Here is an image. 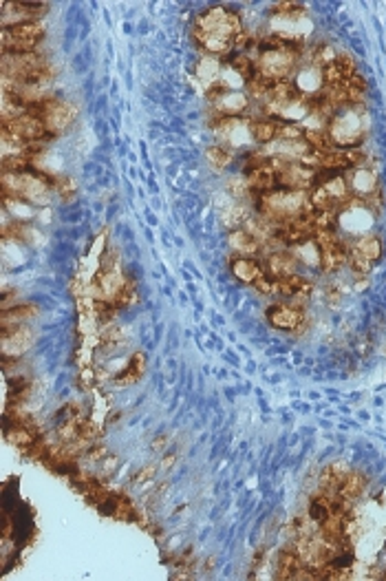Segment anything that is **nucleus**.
I'll use <instances>...</instances> for the list:
<instances>
[{"label": "nucleus", "mask_w": 386, "mask_h": 581, "mask_svg": "<svg viewBox=\"0 0 386 581\" xmlns=\"http://www.w3.org/2000/svg\"><path fill=\"white\" fill-rule=\"evenodd\" d=\"M384 252V244L380 236H362L349 246V263L355 274L364 276L369 274L371 268L380 261Z\"/></svg>", "instance_id": "nucleus-4"}, {"label": "nucleus", "mask_w": 386, "mask_h": 581, "mask_svg": "<svg viewBox=\"0 0 386 581\" xmlns=\"http://www.w3.org/2000/svg\"><path fill=\"white\" fill-rule=\"evenodd\" d=\"M40 314V308L33 305V303H18V305H11V308H5L3 310V325H11V323H23V320H29L33 316Z\"/></svg>", "instance_id": "nucleus-17"}, {"label": "nucleus", "mask_w": 386, "mask_h": 581, "mask_svg": "<svg viewBox=\"0 0 386 581\" xmlns=\"http://www.w3.org/2000/svg\"><path fill=\"white\" fill-rule=\"evenodd\" d=\"M281 124H283V120H278V117L259 115L250 122V133H252L254 142L269 144L278 137V133H281Z\"/></svg>", "instance_id": "nucleus-9"}, {"label": "nucleus", "mask_w": 386, "mask_h": 581, "mask_svg": "<svg viewBox=\"0 0 386 581\" xmlns=\"http://www.w3.org/2000/svg\"><path fill=\"white\" fill-rule=\"evenodd\" d=\"M113 300V305L117 310H126V308H131L135 300H137V283H135V278H126L124 286L117 290V294L111 298Z\"/></svg>", "instance_id": "nucleus-19"}, {"label": "nucleus", "mask_w": 386, "mask_h": 581, "mask_svg": "<svg viewBox=\"0 0 386 581\" xmlns=\"http://www.w3.org/2000/svg\"><path fill=\"white\" fill-rule=\"evenodd\" d=\"M307 281L300 274H289V276H276V286H274V294H281V296H296L300 290H303Z\"/></svg>", "instance_id": "nucleus-18"}, {"label": "nucleus", "mask_w": 386, "mask_h": 581, "mask_svg": "<svg viewBox=\"0 0 386 581\" xmlns=\"http://www.w3.org/2000/svg\"><path fill=\"white\" fill-rule=\"evenodd\" d=\"M93 314H95L97 323H102V325H109V323L117 314V308L113 305V300H109V298L102 300L100 298V300H95V303H93Z\"/></svg>", "instance_id": "nucleus-21"}, {"label": "nucleus", "mask_w": 386, "mask_h": 581, "mask_svg": "<svg viewBox=\"0 0 386 581\" xmlns=\"http://www.w3.org/2000/svg\"><path fill=\"white\" fill-rule=\"evenodd\" d=\"M166 442H168V436H161L159 440H155V442H153V449H157V451H163Z\"/></svg>", "instance_id": "nucleus-29"}, {"label": "nucleus", "mask_w": 386, "mask_h": 581, "mask_svg": "<svg viewBox=\"0 0 386 581\" xmlns=\"http://www.w3.org/2000/svg\"><path fill=\"white\" fill-rule=\"evenodd\" d=\"M153 473H155V466H146L141 473H137V476L133 478L135 482H146L148 478H153Z\"/></svg>", "instance_id": "nucleus-28"}, {"label": "nucleus", "mask_w": 386, "mask_h": 581, "mask_svg": "<svg viewBox=\"0 0 386 581\" xmlns=\"http://www.w3.org/2000/svg\"><path fill=\"white\" fill-rule=\"evenodd\" d=\"M300 60L298 53L287 49H265L259 47V60H256V69L261 75H267L272 80H287V75L294 71L296 62Z\"/></svg>", "instance_id": "nucleus-3"}, {"label": "nucleus", "mask_w": 386, "mask_h": 581, "mask_svg": "<svg viewBox=\"0 0 386 581\" xmlns=\"http://www.w3.org/2000/svg\"><path fill=\"white\" fill-rule=\"evenodd\" d=\"M227 190H230V195H234L237 199H243V197H247L250 195V184H247V179L243 177H239V179H230L227 182Z\"/></svg>", "instance_id": "nucleus-26"}, {"label": "nucleus", "mask_w": 386, "mask_h": 581, "mask_svg": "<svg viewBox=\"0 0 386 581\" xmlns=\"http://www.w3.org/2000/svg\"><path fill=\"white\" fill-rule=\"evenodd\" d=\"M364 488H367V478H364L360 471H351L349 469V473H347L345 480H342V484H340L338 495H340L342 500L353 502V500H358L360 495L364 493Z\"/></svg>", "instance_id": "nucleus-14"}, {"label": "nucleus", "mask_w": 386, "mask_h": 581, "mask_svg": "<svg viewBox=\"0 0 386 581\" xmlns=\"http://www.w3.org/2000/svg\"><path fill=\"white\" fill-rule=\"evenodd\" d=\"M243 23L239 14L227 7H210L197 14L195 23H192V38L197 45L212 53V56H225L234 45H237L239 36L243 33Z\"/></svg>", "instance_id": "nucleus-1"}, {"label": "nucleus", "mask_w": 386, "mask_h": 581, "mask_svg": "<svg viewBox=\"0 0 386 581\" xmlns=\"http://www.w3.org/2000/svg\"><path fill=\"white\" fill-rule=\"evenodd\" d=\"M225 64H230V67L237 71V75L247 84L256 73H259V69H256V62L247 56V53H243V51H239V53H232V56H227L225 58Z\"/></svg>", "instance_id": "nucleus-16"}, {"label": "nucleus", "mask_w": 386, "mask_h": 581, "mask_svg": "<svg viewBox=\"0 0 386 581\" xmlns=\"http://www.w3.org/2000/svg\"><path fill=\"white\" fill-rule=\"evenodd\" d=\"M347 473H349V469L342 466V464H329V466H325L323 473H320L318 491L329 493V495H338L340 484H342V480H345Z\"/></svg>", "instance_id": "nucleus-13"}, {"label": "nucleus", "mask_w": 386, "mask_h": 581, "mask_svg": "<svg viewBox=\"0 0 386 581\" xmlns=\"http://www.w3.org/2000/svg\"><path fill=\"white\" fill-rule=\"evenodd\" d=\"M87 456H89V460H93V462H97V460H106V449H102V446H93L91 451H87Z\"/></svg>", "instance_id": "nucleus-27"}, {"label": "nucleus", "mask_w": 386, "mask_h": 581, "mask_svg": "<svg viewBox=\"0 0 386 581\" xmlns=\"http://www.w3.org/2000/svg\"><path fill=\"white\" fill-rule=\"evenodd\" d=\"M267 320L276 330L285 332H298V328H305V310L300 305H285V303H274L267 310Z\"/></svg>", "instance_id": "nucleus-6"}, {"label": "nucleus", "mask_w": 386, "mask_h": 581, "mask_svg": "<svg viewBox=\"0 0 386 581\" xmlns=\"http://www.w3.org/2000/svg\"><path fill=\"white\" fill-rule=\"evenodd\" d=\"M208 159L212 162V166L221 170L230 164L232 159V150L225 148V146H219V144H214V146H208Z\"/></svg>", "instance_id": "nucleus-22"}, {"label": "nucleus", "mask_w": 386, "mask_h": 581, "mask_svg": "<svg viewBox=\"0 0 386 581\" xmlns=\"http://www.w3.org/2000/svg\"><path fill=\"white\" fill-rule=\"evenodd\" d=\"M0 345H3L5 358H20L33 345V330L29 325H23V323L3 325V332H0Z\"/></svg>", "instance_id": "nucleus-5"}, {"label": "nucleus", "mask_w": 386, "mask_h": 581, "mask_svg": "<svg viewBox=\"0 0 386 581\" xmlns=\"http://www.w3.org/2000/svg\"><path fill=\"white\" fill-rule=\"evenodd\" d=\"M144 370H146V356L141 352H137V354H133L131 360H128V367L115 376V384H122V387L135 384L144 376Z\"/></svg>", "instance_id": "nucleus-15"}, {"label": "nucleus", "mask_w": 386, "mask_h": 581, "mask_svg": "<svg viewBox=\"0 0 386 581\" xmlns=\"http://www.w3.org/2000/svg\"><path fill=\"white\" fill-rule=\"evenodd\" d=\"M227 244L234 250V254H243V256H252L263 248V241L259 236H254L252 232H247L245 228H237L227 234Z\"/></svg>", "instance_id": "nucleus-10"}, {"label": "nucleus", "mask_w": 386, "mask_h": 581, "mask_svg": "<svg viewBox=\"0 0 386 581\" xmlns=\"http://www.w3.org/2000/svg\"><path fill=\"white\" fill-rule=\"evenodd\" d=\"M75 115H77V106L73 102H67V100H60L58 98L53 102V106L49 109V113L42 117V120H45V124H47L49 135L58 137V135H62L73 124Z\"/></svg>", "instance_id": "nucleus-7"}, {"label": "nucleus", "mask_w": 386, "mask_h": 581, "mask_svg": "<svg viewBox=\"0 0 386 581\" xmlns=\"http://www.w3.org/2000/svg\"><path fill=\"white\" fill-rule=\"evenodd\" d=\"M53 190L64 201H71L75 197V186L69 177H53Z\"/></svg>", "instance_id": "nucleus-25"}, {"label": "nucleus", "mask_w": 386, "mask_h": 581, "mask_svg": "<svg viewBox=\"0 0 386 581\" xmlns=\"http://www.w3.org/2000/svg\"><path fill=\"white\" fill-rule=\"evenodd\" d=\"M173 462H177V456H175V454H170V456H168V458L161 462V469H168V466L173 464Z\"/></svg>", "instance_id": "nucleus-30"}, {"label": "nucleus", "mask_w": 386, "mask_h": 581, "mask_svg": "<svg viewBox=\"0 0 386 581\" xmlns=\"http://www.w3.org/2000/svg\"><path fill=\"white\" fill-rule=\"evenodd\" d=\"M230 270L241 283H247V286H254L256 278L265 272L259 259H254V256H243V254H232Z\"/></svg>", "instance_id": "nucleus-8"}, {"label": "nucleus", "mask_w": 386, "mask_h": 581, "mask_svg": "<svg viewBox=\"0 0 386 581\" xmlns=\"http://www.w3.org/2000/svg\"><path fill=\"white\" fill-rule=\"evenodd\" d=\"M267 272L274 274V276H289V274H296V268H298V256H294L291 252L287 250H276L267 256Z\"/></svg>", "instance_id": "nucleus-11"}, {"label": "nucleus", "mask_w": 386, "mask_h": 581, "mask_svg": "<svg viewBox=\"0 0 386 581\" xmlns=\"http://www.w3.org/2000/svg\"><path fill=\"white\" fill-rule=\"evenodd\" d=\"M305 566L303 557L296 550V546H287L281 557H278V570H276V579H296V575L300 572V568Z\"/></svg>", "instance_id": "nucleus-12"}, {"label": "nucleus", "mask_w": 386, "mask_h": 581, "mask_svg": "<svg viewBox=\"0 0 386 581\" xmlns=\"http://www.w3.org/2000/svg\"><path fill=\"white\" fill-rule=\"evenodd\" d=\"M272 16H281V18H300L305 16V5H298V3H276L272 5Z\"/></svg>", "instance_id": "nucleus-23"}, {"label": "nucleus", "mask_w": 386, "mask_h": 581, "mask_svg": "<svg viewBox=\"0 0 386 581\" xmlns=\"http://www.w3.org/2000/svg\"><path fill=\"white\" fill-rule=\"evenodd\" d=\"M122 340H124L122 332H119V330H115V328H109V330H104L102 340H100V345H102V350H104V352H113V350L122 347Z\"/></svg>", "instance_id": "nucleus-24"}, {"label": "nucleus", "mask_w": 386, "mask_h": 581, "mask_svg": "<svg viewBox=\"0 0 386 581\" xmlns=\"http://www.w3.org/2000/svg\"><path fill=\"white\" fill-rule=\"evenodd\" d=\"M245 109H247V98L245 95H225L219 102L217 111H221V113H225L230 117H241V115H245Z\"/></svg>", "instance_id": "nucleus-20"}, {"label": "nucleus", "mask_w": 386, "mask_h": 581, "mask_svg": "<svg viewBox=\"0 0 386 581\" xmlns=\"http://www.w3.org/2000/svg\"><path fill=\"white\" fill-rule=\"evenodd\" d=\"M329 135L333 140V146L338 148H351L358 146L364 135H367V124H364L362 106H349L345 111H338L333 117H329Z\"/></svg>", "instance_id": "nucleus-2"}]
</instances>
